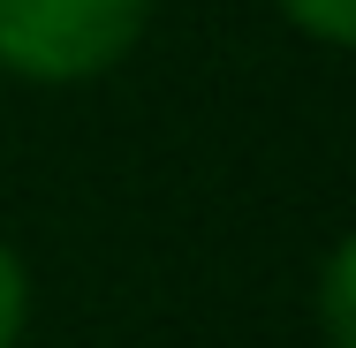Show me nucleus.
Returning <instances> with one entry per match:
<instances>
[{
    "label": "nucleus",
    "mask_w": 356,
    "mask_h": 348,
    "mask_svg": "<svg viewBox=\"0 0 356 348\" xmlns=\"http://www.w3.org/2000/svg\"><path fill=\"white\" fill-rule=\"evenodd\" d=\"M349 273H356V250L341 242L326 258V348H356V326H349Z\"/></svg>",
    "instance_id": "f03ea898"
},
{
    "label": "nucleus",
    "mask_w": 356,
    "mask_h": 348,
    "mask_svg": "<svg viewBox=\"0 0 356 348\" xmlns=\"http://www.w3.org/2000/svg\"><path fill=\"white\" fill-rule=\"evenodd\" d=\"M15 333H23V265L0 242V348H15Z\"/></svg>",
    "instance_id": "20e7f679"
},
{
    "label": "nucleus",
    "mask_w": 356,
    "mask_h": 348,
    "mask_svg": "<svg viewBox=\"0 0 356 348\" xmlns=\"http://www.w3.org/2000/svg\"><path fill=\"white\" fill-rule=\"evenodd\" d=\"M152 0H0V69L23 83H91L137 46Z\"/></svg>",
    "instance_id": "f257e3e1"
},
{
    "label": "nucleus",
    "mask_w": 356,
    "mask_h": 348,
    "mask_svg": "<svg viewBox=\"0 0 356 348\" xmlns=\"http://www.w3.org/2000/svg\"><path fill=\"white\" fill-rule=\"evenodd\" d=\"M281 8H288V23H303L326 46H349V31H356V0H281Z\"/></svg>",
    "instance_id": "7ed1b4c3"
}]
</instances>
